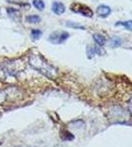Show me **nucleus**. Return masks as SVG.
Returning <instances> with one entry per match:
<instances>
[{
    "instance_id": "nucleus-1",
    "label": "nucleus",
    "mask_w": 132,
    "mask_h": 147,
    "mask_svg": "<svg viewBox=\"0 0 132 147\" xmlns=\"http://www.w3.org/2000/svg\"><path fill=\"white\" fill-rule=\"evenodd\" d=\"M29 64L38 72L44 74V76L49 78H53L56 75V70L45 60L44 57L39 55V54L31 55L29 58Z\"/></svg>"
},
{
    "instance_id": "nucleus-2",
    "label": "nucleus",
    "mask_w": 132,
    "mask_h": 147,
    "mask_svg": "<svg viewBox=\"0 0 132 147\" xmlns=\"http://www.w3.org/2000/svg\"><path fill=\"white\" fill-rule=\"evenodd\" d=\"M69 37V34L66 32H53L49 37V41L53 44L63 43Z\"/></svg>"
},
{
    "instance_id": "nucleus-3",
    "label": "nucleus",
    "mask_w": 132,
    "mask_h": 147,
    "mask_svg": "<svg viewBox=\"0 0 132 147\" xmlns=\"http://www.w3.org/2000/svg\"><path fill=\"white\" fill-rule=\"evenodd\" d=\"M79 8H74V7H72V10L77 12V13H80L82 14L83 16H85V17H92L93 16V11L91 10L89 7L85 6V5H80L79 4Z\"/></svg>"
},
{
    "instance_id": "nucleus-4",
    "label": "nucleus",
    "mask_w": 132,
    "mask_h": 147,
    "mask_svg": "<svg viewBox=\"0 0 132 147\" xmlns=\"http://www.w3.org/2000/svg\"><path fill=\"white\" fill-rule=\"evenodd\" d=\"M111 12V9L109 8V6H105V5H100L97 8V14L98 16L101 18H105L110 14Z\"/></svg>"
},
{
    "instance_id": "nucleus-5",
    "label": "nucleus",
    "mask_w": 132,
    "mask_h": 147,
    "mask_svg": "<svg viewBox=\"0 0 132 147\" xmlns=\"http://www.w3.org/2000/svg\"><path fill=\"white\" fill-rule=\"evenodd\" d=\"M52 12L56 15H61L65 12V6L61 3V2H58V1H55L53 2L52 4Z\"/></svg>"
},
{
    "instance_id": "nucleus-6",
    "label": "nucleus",
    "mask_w": 132,
    "mask_h": 147,
    "mask_svg": "<svg viewBox=\"0 0 132 147\" xmlns=\"http://www.w3.org/2000/svg\"><path fill=\"white\" fill-rule=\"evenodd\" d=\"M94 39H95L96 43L98 44V45H104V44L105 43V37L104 36V35L100 34H94Z\"/></svg>"
},
{
    "instance_id": "nucleus-7",
    "label": "nucleus",
    "mask_w": 132,
    "mask_h": 147,
    "mask_svg": "<svg viewBox=\"0 0 132 147\" xmlns=\"http://www.w3.org/2000/svg\"><path fill=\"white\" fill-rule=\"evenodd\" d=\"M26 21L29 24H38L40 22V17L38 15H30L26 18Z\"/></svg>"
},
{
    "instance_id": "nucleus-8",
    "label": "nucleus",
    "mask_w": 132,
    "mask_h": 147,
    "mask_svg": "<svg viewBox=\"0 0 132 147\" xmlns=\"http://www.w3.org/2000/svg\"><path fill=\"white\" fill-rule=\"evenodd\" d=\"M33 5L40 11H42L45 7V4L42 0H33Z\"/></svg>"
},
{
    "instance_id": "nucleus-9",
    "label": "nucleus",
    "mask_w": 132,
    "mask_h": 147,
    "mask_svg": "<svg viewBox=\"0 0 132 147\" xmlns=\"http://www.w3.org/2000/svg\"><path fill=\"white\" fill-rule=\"evenodd\" d=\"M42 35V32L40 30H33L31 32V36H32L33 40H39Z\"/></svg>"
},
{
    "instance_id": "nucleus-10",
    "label": "nucleus",
    "mask_w": 132,
    "mask_h": 147,
    "mask_svg": "<svg viewBox=\"0 0 132 147\" xmlns=\"http://www.w3.org/2000/svg\"><path fill=\"white\" fill-rule=\"evenodd\" d=\"M122 44V40L119 37H112L110 40V46L111 47H118Z\"/></svg>"
},
{
    "instance_id": "nucleus-11",
    "label": "nucleus",
    "mask_w": 132,
    "mask_h": 147,
    "mask_svg": "<svg viewBox=\"0 0 132 147\" xmlns=\"http://www.w3.org/2000/svg\"><path fill=\"white\" fill-rule=\"evenodd\" d=\"M66 27L68 28H80V30H85V28L83 27V26L79 25L77 23H74V22H70V21H68V22H66Z\"/></svg>"
},
{
    "instance_id": "nucleus-12",
    "label": "nucleus",
    "mask_w": 132,
    "mask_h": 147,
    "mask_svg": "<svg viewBox=\"0 0 132 147\" xmlns=\"http://www.w3.org/2000/svg\"><path fill=\"white\" fill-rule=\"evenodd\" d=\"M116 26H122L129 30H132V21H125V22H118Z\"/></svg>"
},
{
    "instance_id": "nucleus-13",
    "label": "nucleus",
    "mask_w": 132,
    "mask_h": 147,
    "mask_svg": "<svg viewBox=\"0 0 132 147\" xmlns=\"http://www.w3.org/2000/svg\"><path fill=\"white\" fill-rule=\"evenodd\" d=\"M7 13H8V15L12 18V17H14V16L18 15L19 11L16 10V9H13V8H9V9H7Z\"/></svg>"
}]
</instances>
